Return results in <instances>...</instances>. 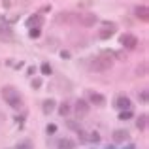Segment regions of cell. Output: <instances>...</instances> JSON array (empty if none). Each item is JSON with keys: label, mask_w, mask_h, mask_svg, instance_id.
<instances>
[{"label": "cell", "mask_w": 149, "mask_h": 149, "mask_svg": "<svg viewBox=\"0 0 149 149\" xmlns=\"http://www.w3.org/2000/svg\"><path fill=\"white\" fill-rule=\"evenodd\" d=\"M74 109H76V113H77V115H79V117H83V115H87V113H89V102L87 100H77L76 102V108H74Z\"/></svg>", "instance_id": "ba28073f"}, {"label": "cell", "mask_w": 149, "mask_h": 149, "mask_svg": "<svg viewBox=\"0 0 149 149\" xmlns=\"http://www.w3.org/2000/svg\"><path fill=\"white\" fill-rule=\"evenodd\" d=\"M55 106H57V102L53 98H47V100H44V104H42V111H44L45 115H49V113L55 111Z\"/></svg>", "instance_id": "30bf717a"}, {"label": "cell", "mask_w": 149, "mask_h": 149, "mask_svg": "<svg viewBox=\"0 0 149 149\" xmlns=\"http://www.w3.org/2000/svg\"><path fill=\"white\" fill-rule=\"evenodd\" d=\"M132 117H134L132 109H125V111L119 113V119H121V121H128V119H132Z\"/></svg>", "instance_id": "e0dca14e"}, {"label": "cell", "mask_w": 149, "mask_h": 149, "mask_svg": "<svg viewBox=\"0 0 149 149\" xmlns=\"http://www.w3.org/2000/svg\"><path fill=\"white\" fill-rule=\"evenodd\" d=\"M106 26V25H104ZM113 32H115V26H113V29H109L108 30V26H106V29H104V32H100L98 34V36L102 38V40H106V38H109V36H113Z\"/></svg>", "instance_id": "ac0fdd59"}, {"label": "cell", "mask_w": 149, "mask_h": 149, "mask_svg": "<svg viewBox=\"0 0 149 149\" xmlns=\"http://www.w3.org/2000/svg\"><path fill=\"white\" fill-rule=\"evenodd\" d=\"M76 147V142L70 138H61L57 142V149H74Z\"/></svg>", "instance_id": "8fae6325"}, {"label": "cell", "mask_w": 149, "mask_h": 149, "mask_svg": "<svg viewBox=\"0 0 149 149\" xmlns=\"http://www.w3.org/2000/svg\"><path fill=\"white\" fill-rule=\"evenodd\" d=\"M134 13H136V17H138V19H142L143 23H146L147 19H149V10H147L146 6H138V8L134 10Z\"/></svg>", "instance_id": "7c38bea8"}, {"label": "cell", "mask_w": 149, "mask_h": 149, "mask_svg": "<svg viewBox=\"0 0 149 149\" xmlns=\"http://www.w3.org/2000/svg\"><path fill=\"white\" fill-rule=\"evenodd\" d=\"M128 140V132L123 130V128H117V130H113V142L115 143H123Z\"/></svg>", "instance_id": "9c48e42d"}, {"label": "cell", "mask_w": 149, "mask_h": 149, "mask_svg": "<svg viewBox=\"0 0 149 149\" xmlns=\"http://www.w3.org/2000/svg\"><path fill=\"white\" fill-rule=\"evenodd\" d=\"M121 45L127 49H134L136 45H138V38L134 36V34H123L121 36Z\"/></svg>", "instance_id": "277c9868"}, {"label": "cell", "mask_w": 149, "mask_h": 149, "mask_svg": "<svg viewBox=\"0 0 149 149\" xmlns=\"http://www.w3.org/2000/svg\"><path fill=\"white\" fill-rule=\"evenodd\" d=\"M40 34H42L40 26H34V29L29 30V36H30V38H40Z\"/></svg>", "instance_id": "ffe728a7"}, {"label": "cell", "mask_w": 149, "mask_h": 149, "mask_svg": "<svg viewBox=\"0 0 149 149\" xmlns=\"http://www.w3.org/2000/svg\"><path fill=\"white\" fill-rule=\"evenodd\" d=\"M70 109H72V108H70V104H68V102H62V104L58 106V113H61L62 117H64V115H68V113H70Z\"/></svg>", "instance_id": "2e32d148"}, {"label": "cell", "mask_w": 149, "mask_h": 149, "mask_svg": "<svg viewBox=\"0 0 149 149\" xmlns=\"http://www.w3.org/2000/svg\"><path fill=\"white\" fill-rule=\"evenodd\" d=\"M89 102L95 106H106V96L100 95V93H95V91H89Z\"/></svg>", "instance_id": "52a82bcc"}, {"label": "cell", "mask_w": 149, "mask_h": 149, "mask_svg": "<svg viewBox=\"0 0 149 149\" xmlns=\"http://www.w3.org/2000/svg\"><path fill=\"white\" fill-rule=\"evenodd\" d=\"M40 25H42V17L40 15H34V17L26 19V26H29V29H34V26H40Z\"/></svg>", "instance_id": "4fadbf2b"}, {"label": "cell", "mask_w": 149, "mask_h": 149, "mask_svg": "<svg viewBox=\"0 0 149 149\" xmlns=\"http://www.w3.org/2000/svg\"><path fill=\"white\" fill-rule=\"evenodd\" d=\"M2 98H4V102H6L11 109H21L23 108L21 93H19L15 87H11V85H4V87H2Z\"/></svg>", "instance_id": "6da1fadb"}, {"label": "cell", "mask_w": 149, "mask_h": 149, "mask_svg": "<svg viewBox=\"0 0 149 149\" xmlns=\"http://www.w3.org/2000/svg\"><path fill=\"white\" fill-rule=\"evenodd\" d=\"M45 132H47V134H51L53 136L55 132H57V125H53V123H49L47 127H45Z\"/></svg>", "instance_id": "44dd1931"}, {"label": "cell", "mask_w": 149, "mask_h": 149, "mask_svg": "<svg viewBox=\"0 0 149 149\" xmlns=\"http://www.w3.org/2000/svg\"><path fill=\"white\" fill-rule=\"evenodd\" d=\"M89 136H91V138H89L91 142H95V143H98V142H100V134H98V132H91Z\"/></svg>", "instance_id": "7402d4cb"}, {"label": "cell", "mask_w": 149, "mask_h": 149, "mask_svg": "<svg viewBox=\"0 0 149 149\" xmlns=\"http://www.w3.org/2000/svg\"><path fill=\"white\" fill-rule=\"evenodd\" d=\"M15 149H34V143L30 140H21L15 143Z\"/></svg>", "instance_id": "5bb4252c"}, {"label": "cell", "mask_w": 149, "mask_h": 149, "mask_svg": "<svg viewBox=\"0 0 149 149\" xmlns=\"http://www.w3.org/2000/svg\"><path fill=\"white\" fill-rule=\"evenodd\" d=\"M0 38L2 40H13V30L4 19H0Z\"/></svg>", "instance_id": "5b68a950"}, {"label": "cell", "mask_w": 149, "mask_h": 149, "mask_svg": "<svg viewBox=\"0 0 149 149\" xmlns=\"http://www.w3.org/2000/svg\"><path fill=\"white\" fill-rule=\"evenodd\" d=\"M113 66V58L108 57V55H100V57H95L91 62H89V68L95 70V72H106Z\"/></svg>", "instance_id": "7a4b0ae2"}, {"label": "cell", "mask_w": 149, "mask_h": 149, "mask_svg": "<svg viewBox=\"0 0 149 149\" xmlns=\"http://www.w3.org/2000/svg\"><path fill=\"white\" fill-rule=\"evenodd\" d=\"M77 21H79L83 26H93L96 21H98V19H96L95 13H83V15H79V17H77Z\"/></svg>", "instance_id": "8992f818"}, {"label": "cell", "mask_w": 149, "mask_h": 149, "mask_svg": "<svg viewBox=\"0 0 149 149\" xmlns=\"http://www.w3.org/2000/svg\"><path fill=\"white\" fill-rule=\"evenodd\" d=\"M136 127H138V130H146V127H147V115H146V113L138 117V121H136Z\"/></svg>", "instance_id": "9a60e30c"}, {"label": "cell", "mask_w": 149, "mask_h": 149, "mask_svg": "<svg viewBox=\"0 0 149 149\" xmlns=\"http://www.w3.org/2000/svg\"><path fill=\"white\" fill-rule=\"evenodd\" d=\"M140 98H142L143 102H147V93H146V91H143V93H142V95H140Z\"/></svg>", "instance_id": "cb8c5ba5"}, {"label": "cell", "mask_w": 149, "mask_h": 149, "mask_svg": "<svg viewBox=\"0 0 149 149\" xmlns=\"http://www.w3.org/2000/svg\"><path fill=\"white\" fill-rule=\"evenodd\" d=\"M113 106H115L119 111H125V109H132V100L128 98V96L125 95H119L115 98V102H113Z\"/></svg>", "instance_id": "3957f363"}, {"label": "cell", "mask_w": 149, "mask_h": 149, "mask_svg": "<svg viewBox=\"0 0 149 149\" xmlns=\"http://www.w3.org/2000/svg\"><path fill=\"white\" fill-rule=\"evenodd\" d=\"M40 70H42V74H44V76H51V74H53V68H51L49 62H44Z\"/></svg>", "instance_id": "d6986e66"}, {"label": "cell", "mask_w": 149, "mask_h": 149, "mask_svg": "<svg viewBox=\"0 0 149 149\" xmlns=\"http://www.w3.org/2000/svg\"><path fill=\"white\" fill-rule=\"evenodd\" d=\"M40 85H42L40 79H34V81H32V87H40Z\"/></svg>", "instance_id": "603a6c76"}]
</instances>
